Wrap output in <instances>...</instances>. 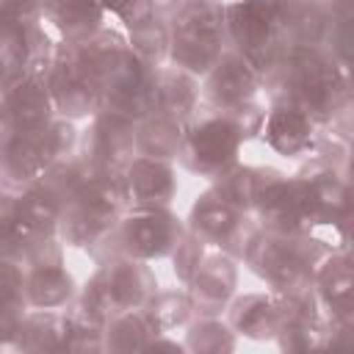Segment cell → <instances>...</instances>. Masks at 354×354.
Segmentation results:
<instances>
[{"label": "cell", "instance_id": "ba28073f", "mask_svg": "<svg viewBox=\"0 0 354 354\" xmlns=\"http://www.w3.org/2000/svg\"><path fill=\"white\" fill-rule=\"evenodd\" d=\"M191 282H194V296L202 307H207V304L218 307V304H224V299L230 296V290L235 285V271H232L230 260L210 257L205 266H196Z\"/></svg>", "mask_w": 354, "mask_h": 354}, {"label": "cell", "instance_id": "6da1fadb", "mask_svg": "<svg viewBox=\"0 0 354 354\" xmlns=\"http://www.w3.org/2000/svg\"><path fill=\"white\" fill-rule=\"evenodd\" d=\"M221 14L224 8L216 0H188L180 11L174 28V58L185 69L205 72L213 66L218 55L216 41L221 36Z\"/></svg>", "mask_w": 354, "mask_h": 354}, {"label": "cell", "instance_id": "8fae6325", "mask_svg": "<svg viewBox=\"0 0 354 354\" xmlns=\"http://www.w3.org/2000/svg\"><path fill=\"white\" fill-rule=\"evenodd\" d=\"M171 171L155 160H138L130 169V191L138 196V202H169L171 196Z\"/></svg>", "mask_w": 354, "mask_h": 354}, {"label": "cell", "instance_id": "277c9868", "mask_svg": "<svg viewBox=\"0 0 354 354\" xmlns=\"http://www.w3.org/2000/svg\"><path fill=\"white\" fill-rule=\"evenodd\" d=\"M122 232H124V243L130 252L136 254H163L169 252L180 238V227L177 221L163 213V210H155V207H141L136 210L130 218H124L122 224Z\"/></svg>", "mask_w": 354, "mask_h": 354}, {"label": "cell", "instance_id": "9c48e42d", "mask_svg": "<svg viewBox=\"0 0 354 354\" xmlns=\"http://www.w3.org/2000/svg\"><path fill=\"white\" fill-rule=\"evenodd\" d=\"M47 91L36 83V80H25L19 86H14L11 97H8V113L14 116L17 127L22 130H39L47 122Z\"/></svg>", "mask_w": 354, "mask_h": 354}, {"label": "cell", "instance_id": "8992f818", "mask_svg": "<svg viewBox=\"0 0 354 354\" xmlns=\"http://www.w3.org/2000/svg\"><path fill=\"white\" fill-rule=\"evenodd\" d=\"M213 77H210V97L227 108L241 105L252 88H254V75L241 55H224L213 64Z\"/></svg>", "mask_w": 354, "mask_h": 354}, {"label": "cell", "instance_id": "30bf717a", "mask_svg": "<svg viewBox=\"0 0 354 354\" xmlns=\"http://www.w3.org/2000/svg\"><path fill=\"white\" fill-rule=\"evenodd\" d=\"M194 221H196V232L213 241L230 243V238L238 232V210L213 194L202 196V202L194 207Z\"/></svg>", "mask_w": 354, "mask_h": 354}, {"label": "cell", "instance_id": "3957f363", "mask_svg": "<svg viewBox=\"0 0 354 354\" xmlns=\"http://www.w3.org/2000/svg\"><path fill=\"white\" fill-rule=\"evenodd\" d=\"M246 254L263 277H268L279 290H290V293L304 282L307 266L313 263V254L307 257L301 252V246L296 241H288V238L252 241Z\"/></svg>", "mask_w": 354, "mask_h": 354}, {"label": "cell", "instance_id": "5b68a950", "mask_svg": "<svg viewBox=\"0 0 354 354\" xmlns=\"http://www.w3.org/2000/svg\"><path fill=\"white\" fill-rule=\"evenodd\" d=\"M268 141L285 155H296L307 149L313 141V116L293 102L274 108L268 119Z\"/></svg>", "mask_w": 354, "mask_h": 354}, {"label": "cell", "instance_id": "4fadbf2b", "mask_svg": "<svg viewBox=\"0 0 354 354\" xmlns=\"http://www.w3.org/2000/svg\"><path fill=\"white\" fill-rule=\"evenodd\" d=\"M155 100L160 102V111L169 113V119L185 116L194 105V83L180 72H163L155 88Z\"/></svg>", "mask_w": 354, "mask_h": 354}, {"label": "cell", "instance_id": "52a82bcc", "mask_svg": "<svg viewBox=\"0 0 354 354\" xmlns=\"http://www.w3.org/2000/svg\"><path fill=\"white\" fill-rule=\"evenodd\" d=\"M232 324H235V329H241L252 337L277 335L282 326V304H277L274 299H266V296H246L235 304Z\"/></svg>", "mask_w": 354, "mask_h": 354}, {"label": "cell", "instance_id": "9a60e30c", "mask_svg": "<svg viewBox=\"0 0 354 354\" xmlns=\"http://www.w3.org/2000/svg\"><path fill=\"white\" fill-rule=\"evenodd\" d=\"M221 332H224V326H218L216 321H205V324H199V326L188 335V346H191V348H199L205 340H216L218 348H230L232 343H221Z\"/></svg>", "mask_w": 354, "mask_h": 354}, {"label": "cell", "instance_id": "7a4b0ae2", "mask_svg": "<svg viewBox=\"0 0 354 354\" xmlns=\"http://www.w3.org/2000/svg\"><path fill=\"white\" fill-rule=\"evenodd\" d=\"M241 127L235 119H207L185 138V155L188 166L216 174L224 171L235 160V149L241 141Z\"/></svg>", "mask_w": 354, "mask_h": 354}, {"label": "cell", "instance_id": "5bb4252c", "mask_svg": "<svg viewBox=\"0 0 354 354\" xmlns=\"http://www.w3.org/2000/svg\"><path fill=\"white\" fill-rule=\"evenodd\" d=\"M199 243L202 241H185V243H177V254H174V263H177V274L183 279H191L196 266H199Z\"/></svg>", "mask_w": 354, "mask_h": 354}, {"label": "cell", "instance_id": "7c38bea8", "mask_svg": "<svg viewBox=\"0 0 354 354\" xmlns=\"http://www.w3.org/2000/svg\"><path fill=\"white\" fill-rule=\"evenodd\" d=\"M321 290L326 296V304L337 313V318L348 321V310H351V271H348V260H332L326 263V268L321 271Z\"/></svg>", "mask_w": 354, "mask_h": 354}]
</instances>
